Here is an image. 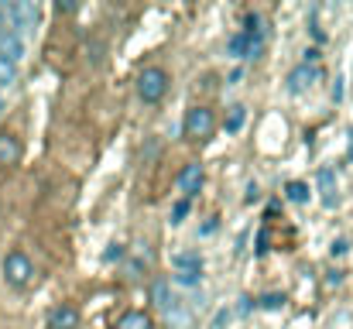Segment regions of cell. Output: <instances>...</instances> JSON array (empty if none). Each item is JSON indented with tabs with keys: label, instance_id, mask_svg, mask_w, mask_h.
Returning <instances> with one entry per match:
<instances>
[{
	"label": "cell",
	"instance_id": "obj_24",
	"mask_svg": "<svg viewBox=\"0 0 353 329\" xmlns=\"http://www.w3.org/2000/svg\"><path fill=\"white\" fill-rule=\"evenodd\" d=\"M264 250H268V233L257 237V254H264Z\"/></svg>",
	"mask_w": 353,
	"mask_h": 329
},
{
	"label": "cell",
	"instance_id": "obj_8",
	"mask_svg": "<svg viewBox=\"0 0 353 329\" xmlns=\"http://www.w3.org/2000/svg\"><path fill=\"white\" fill-rule=\"evenodd\" d=\"M48 329H79V309L76 306H55L48 312Z\"/></svg>",
	"mask_w": 353,
	"mask_h": 329
},
{
	"label": "cell",
	"instance_id": "obj_2",
	"mask_svg": "<svg viewBox=\"0 0 353 329\" xmlns=\"http://www.w3.org/2000/svg\"><path fill=\"white\" fill-rule=\"evenodd\" d=\"M31 275H34V264H31V257H28L24 250H10V254L3 257V278H7V285L24 288V285L31 281Z\"/></svg>",
	"mask_w": 353,
	"mask_h": 329
},
{
	"label": "cell",
	"instance_id": "obj_23",
	"mask_svg": "<svg viewBox=\"0 0 353 329\" xmlns=\"http://www.w3.org/2000/svg\"><path fill=\"white\" fill-rule=\"evenodd\" d=\"M120 254H123V247H120V243H114V247L107 250V261H117Z\"/></svg>",
	"mask_w": 353,
	"mask_h": 329
},
{
	"label": "cell",
	"instance_id": "obj_14",
	"mask_svg": "<svg viewBox=\"0 0 353 329\" xmlns=\"http://www.w3.org/2000/svg\"><path fill=\"white\" fill-rule=\"evenodd\" d=\"M285 196H288V203H295V206H305V203L312 199V192H309L305 182H288V186H285Z\"/></svg>",
	"mask_w": 353,
	"mask_h": 329
},
{
	"label": "cell",
	"instance_id": "obj_18",
	"mask_svg": "<svg viewBox=\"0 0 353 329\" xmlns=\"http://www.w3.org/2000/svg\"><path fill=\"white\" fill-rule=\"evenodd\" d=\"M175 268L179 271H199V257L196 254H179L175 257Z\"/></svg>",
	"mask_w": 353,
	"mask_h": 329
},
{
	"label": "cell",
	"instance_id": "obj_21",
	"mask_svg": "<svg viewBox=\"0 0 353 329\" xmlns=\"http://www.w3.org/2000/svg\"><path fill=\"white\" fill-rule=\"evenodd\" d=\"M14 79H17V72H14V66L0 59V86H10Z\"/></svg>",
	"mask_w": 353,
	"mask_h": 329
},
{
	"label": "cell",
	"instance_id": "obj_7",
	"mask_svg": "<svg viewBox=\"0 0 353 329\" xmlns=\"http://www.w3.org/2000/svg\"><path fill=\"white\" fill-rule=\"evenodd\" d=\"M203 182H206L203 165H185V168L179 172V192H182V199H192V196L203 189Z\"/></svg>",
	"mask_w": 353,
	"mask_h": 329
},
{
	"label": "cell",
	"instance_id": "obj_20",
	"mask_svg": "<svg viewBox=\"0 0 353 329\" xmlns=\"http://www.w3.org/2000/svg\"><path fill=\"white\" fill-rule=\"evenodd\" d=\"M175 281H179V285H199V281H203V271H179Z\"/></svg>",
	"mask_w": 353,
	"mask_h": 329
},
{
	"label": "cell",
	"instance_id": "obj_15",
	"mask_svg": "<svg viewBox=\"0 0 353 329\" xmlns=\"http://www.w3.org/2000/svg\"><path fill=\"white\" fill-rule=\"evenodd\" d=\"M243 123H247V107H230L227 113V134H236V130H243Z\"/></svg>",
	"mask_w": 353,
	"mask_h": 329
},
{
	"label": "cell",
	"instance_id": "obj_5",
	"mask_svg": "<svg viewBox=\"0 0 353 329\" xmlns=\"http://www.w3.org/2000/svg\"><path fill=\"white\" fill-rule=\"evenodd\" d=\"M7 21L17 28V34H21V31H31V28L38 24V7H34L31 0H14V3L7 7Z\"/></svg>",
	"mask_w": 353,
	"mask_h": 329
},
{
	"label": "cell",
	"instance_id": "obj_9",
	"mask_svg": "<svg viewBox=\"0 0 353 329\" xmlns=\"http://www.w3.org/2000/svg\"><path fill=\"white\" fill-rule=\"evenodd\" d=\"M21 55H24V38H21L17 31H3V34H0V59L14 66Z\"/></svg>",
	"mask_w": 353,
	"mask_h": 329
},
{
	"label": "cell",
	"instance_id": "obj_1",
	"mask_svg": "<svg viewBox=\"0 0 353 329\" xmlns=\"http://www.w3.org/2000/svg\"><path fill=\"white\" fill-rule=\"evenodd\" d=\"M168 93V72L158 69V66H148L141 76H137V97L144 103H161Z\"/></svg>",
	"mask_w": 353,
	"mask_h": 329
},
{
	"label": "cell",
	"instance_id": "obj_12",
	"mask_svg": "<svg viewBox=\"0 0 353 329\" xmlns=\"http://www.w3.org/2000/svg\"><path fill=\"white\" fill-rule=\"evenodd\" d=\"M114 329H154V326H151V316H148V312L130 309V312H123V316H120Z\"/></svg>",
	"mask_w": 353,
	"mask_h": 329
},
{
	"label": "cell",
	"instance_id": "obj_13",
	"mask_svg": "<svg viewBox=\"0 0 353 329\" xmlns=\"http://www.w3.org/2000/svg\"><path fill=\"white\" fill-rule=\"evenodd\" d=\"M151 295H154V306H158L161 312H168V309H175V306H179V302H175V295H172V285H168V281H154Z\"/></svg>",
	"mask_w": 353,
	"mask_h": 329
},
{
	"label": "cell",
	"instance_id": "obj_3",
	"mask_svg": "<svg viewBox=\"0 0 353 329\" xmlns=\"http://www.w3.org/2000/svg\"><path fill=\"white\" fill-rule=\"evenodd\" d=\"M213 130H216V117L210 107H192L185 113V137L206 141V137H213Z\"/></svg>",
	"mask_w": 353,
	"mask_h": 329
},
{
	"label": "cell",
	"instance_id": "obj_16",
	"mask_svg": "<svg viewBox=\"0 0 353 329\" xmlns=\"http://www.w3.org/2000/svg\"><path fill=\"white\" fill-rule=\"evenodd\" d=\"M165 319H168L172 326L185 329V326H189V323H192V312H185L182 306H175V309H168V312H165Z\"/></svg>",
	"mask_w": 353,
	"mask_h": 329
},
{
	"label": "cell",
	"instance_id": "obj_17",
	"mask_svg": "<svg viewBox=\"0 0 353 329\" xmlns=\"http://www.w3.org/2000/svg\"><path fill=\"white\" fill-rule=\"evenodd\" d=\"M264 312H278L281 306H285V295L281 292H271V295H261V302H257Z\"/></svg>",
	"mask_w": 353,
	"mask_h": 329
},
{
	"label": "cell",
	"instance_id": "obj_6",
	"mask_svg": "<svg viewBox=\"0 0 353 329\" xmlns=\"http://www.w3.org/2000/svg\"><path fill=\"white\" fill-rule=\"evenodd\" d=\"M323 79V72H319V66H295L292 69V76H288V93H309L316 83Z\"/></svg>",
	"mask_w": 353,
	"mask_h": 329
},
{
	"label": "cell",
	"instance_id": "obj_11",
	"mask_svg": "<svg viewBox=\"0 0 353 329\" xmlns=\"http://www.w3.org/2000/svg\"><path fill=\"white\" fill-rule=\"evenodd\" d=\"M319 192H323L326 206H336L340 203V196H336V172L333 168H323L319 172Z\"/></svg>",
	"mask_w": 353,
	"mask_h": 329
},
{
	"label": "cell",
	"instance_id": "obj_19",
	"mask_svg": "<svg viewBox=\"0 0 353 329\" xmlns=\"http://www.w3.org/2000/svg\"><path fill=\"white\" fill-rule=\"evenodd\" d=\"M189 210H192V199H179L175 210H172V223H182V219L189 217Z\"/></svg>",
	"mask_w": 353,
	"mask_h": 329
},
{
	"label": "cell",
	"instance_id": "obj_4",
	"mask_svg": "<svg viewBox=\"0 0 353 329\" xmlns=\"http://www.w3.org/2000/svg\"><path fill=\"white\" fill-rule=\"evenodd\" d=\"M230 55L240 62H254L264 55V38L261 34H247V31H236L230 38Z\"/></svg>",
	"mask_w": 353,
	"mask_h": 329
},
{
	"label": "cell",
	"instance_id": "obj_22",
	"mask_svg": "<svg viewBox=\"0 0 353 329\" xmlns=\"http://www.w3.org/2000/svg\"><path fill=\"white\" fill-rule=\"evenodd\" d=\"M236 312H240V316H247V312H250V299H247V295H240V306H236Z\"/></svg>",
	"mask_w": 353,
	"mask_h": 329
},
{
	"label": "cell",
	"instance_id": "obj_26",
	"mask_svg": "<svg viewBox=\"0 0 353 329\" xmlns=\"http://www.w3.org/2000/svg\"><path fill=\"white\" fill-rule=\"evenodd\" d=\"M76 7H79V3H72V0H62V3H59V10H65V14H69V10H76Z\"/></svg>",
	"mask_w": 353,
	"mask_h": 329
},
{
	"label": "cell",
	"instance_id": "obj_25",
	"mask_svg": "<svg viewBox=\"0 0 353 329\" xmlns=\"http://www.w3.org/2000/svg\"><path fill=\"white\" fill-rule=\"evenodd\" d=\"M333 254H336V257L347 254V240H336V243H333Z\"/></svg>",
	"mask_w": 353,
	"mask_h": 329
},
{
	"label": "cell",
	"instance_id": "obj_10",
	"mask_svg": "<svg viewBox=\"0 0 353 329\" xmlns=\"http://www.w3.org/2000/svg\"><path fill=\"white\" fill-rule=\"evenodd\" d=\"M21 161V141L14 137V134H0V168H10V165H17Z\"/></svg>",
	"mask_w": 353,
	"mask_h": 329
},
{
	"label": "cell",
	"instance_id": "obj_27",
	"mask_svg": "<svg viewBox=\"0 0 353 329\" xmlns=\"http://www.w3.org/2000/svg\"><path fill=\"white\" fill-rule=\"evenodd\" d=\"M0 110H3V97H0Z\"/></svg>",
	"mask_w": 353,
	"mask_h": 329
}]
</instances>
